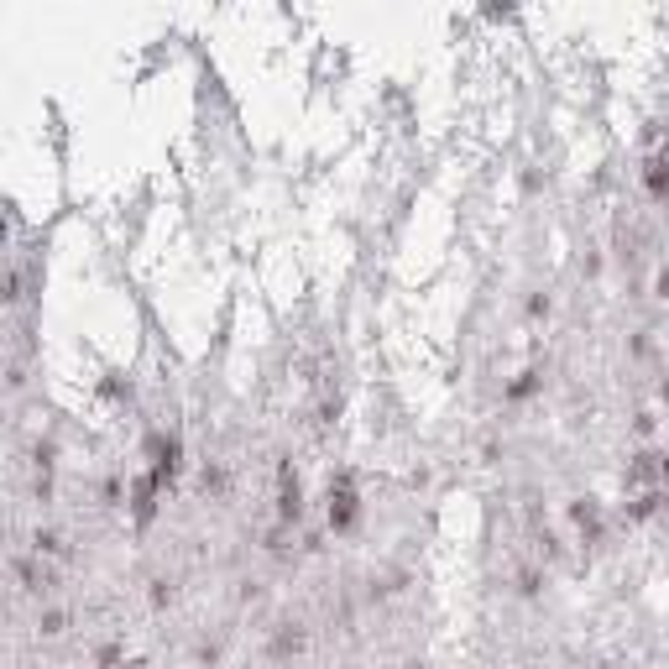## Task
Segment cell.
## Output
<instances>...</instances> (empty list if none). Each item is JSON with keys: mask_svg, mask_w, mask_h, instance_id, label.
<instances>
[{"mask_svg": "<svg viewBox=\"0 0 669 669\" xmlns=\"http://www.w3.org/2000/svg\"><path fill=\"white\" fill-rule=\"evenodd\" d=\"M356 523H361V492L351 476H335L330 481V528L335 534H356Z\"/></svg>", "mask_w": 669, "mask_h": 669, "instance_id": "cell-1", "label": "cell"}, {"mask_svg": "<svg viewBox=\"0 0 669 669\" xmlns=\"http://www.w3.org/2000/svg\"><path fill=\"white\" fill-rule=\"evenodd\" d=\"M278 518L283 523H298L304 518V487H298V476L283 466V476H278Z\"/></svg>", "mask_w": 669, "mask_h": 669, "instance_id": "cell-2", "label": "cell"}, {"mask_svg": "<svg viewBox=\"0 0 669 669\" xmlns=\"http://www.w3.org/2000/svg\"><path fill=\"white\" fill-rule=\"evenodd\" d=\"M643 189H649L654 199H669V147L643 163Z\"/></svg>", "mask_w": 669, "mask_h": 669, "instance_id": "cell-3", "label": "cell"}, {"mask_svg": "<svg viewBox=\"0 0 669 669\" xmlns=\"http://www.w3.org/2000/svg\"><path fill=\"white\" fill-rule=\"evenodd\" d=\"M115 669H147V664H142V659H131V664H115Z\"/></svg>", "mask_w": 669, "mask_h": 669, "instance_id": "cell-4", "label": "cell"}]
</instances>
